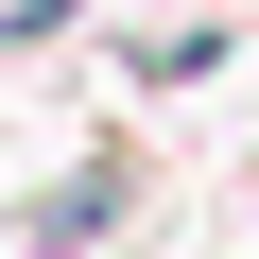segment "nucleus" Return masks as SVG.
Wrapping results in <instances>:
<instances>
[{"label":"nucleus","mask_w":259,"mask_h":259,"mask_svg":"<svg viewBox=\"0 0 259 259\" xmlns=\"http://www.w3.org/2000/svg\"><path fill=\"white\" fill-rule=\"evenodd\" d=\"M104 225H121V156L69 173V190H35V242H104Z\"/></svg>","instance_id":"1"}]
</instances>
